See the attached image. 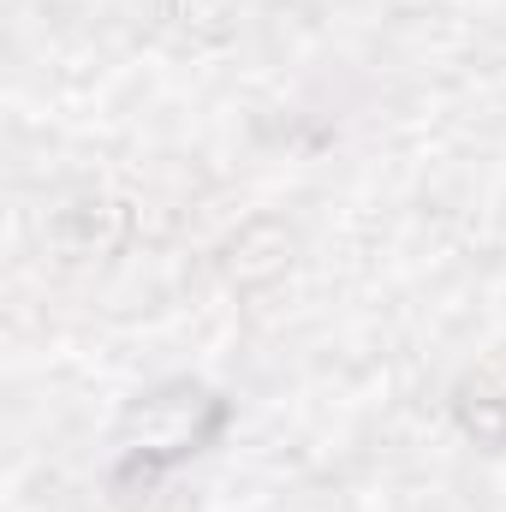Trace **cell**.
I'll use <instances>...</instances> for the list:
<instances>
[{
  "label": "cell",
  "instance_id": "3957f363",
  "mask_svg": "<svg viewBox=\"0 0 506 512\" xmlns=\"http://www.w3.org/2000/svg\"><path fill=\"white\" fill-rule=\"evenodd\" d=\"M155 12L173 18V24H197V18H215L221 0H155Z\"/></svg>",
  "mask_w": 506,
  "mask_h": 512
},
{
  "label": "cell",
  "instance_id": "7a4b0ae2",
  "mask_svg": "<svg viewBox=\"0 0 506 512\" xmlns=\"http://www.w3.org/2000/svg\"><path fill=\"white\" fill-rule=\"evenodd\" d=\"M459 417H465V429L477 435V441H506V393H465L459 399Z\"/></svg>",
  "mask_w": 506,
  "mask_h": 512
},
{
  "label": "cell",
  "instance_id": "6da1fadb",
  "mask_svg": "<svg viewBox=\"0 0 506 512\" xmlns=\"http://www.w3.org/2000/svg\"><path fill=\"white\" fill-rule=\"evenodd\" d=\"M114 227H120V209L114 203H78L60 215V245L72 256H96L114 245Z\"/></svg>",
  "mask_w": 506,
  "mask_h": 512
}]
</instances>
